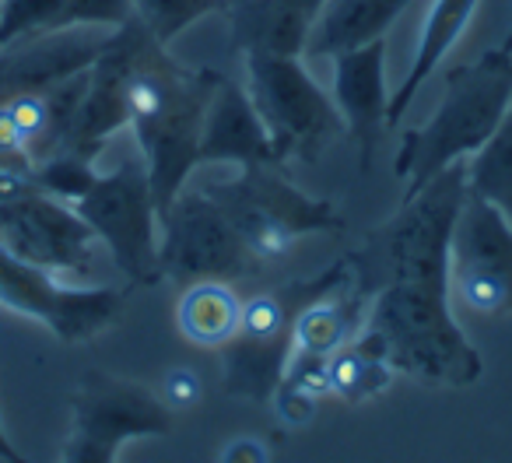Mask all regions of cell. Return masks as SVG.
Wrapping results in <instances>:
<instances>
[{
  "instance_id": "1",
  "label": "cell",
  "mask_w": 512,
  "mask_h": 463,
  "mask_svg": "<svg viewBox=\"0 0 512 463\" xmlns=\"http://www.w3.org/2000/svg\"><path fill=\"white\" fill-rule=\"evenodd\" d=\"M218 78L221 71L211 67H183L158 43H148L130 74L127 116L148 169L158 218L200 165V130Z\"/></svg>"
},
{
  "instance_id": "2",
  "label": "cell",
  "mask_w": 512,
  "mask_h": 463,
  "mask_svg": "<svg viewBox=\"0 0 512 463\" xmlns=\"http://www.w3.org/2000/svg\"><path fill=\"white\" fill-rule=\"evenodd\" d=\"M512 102V53L488 50L470 64H456L442 78L439 109L421 127L407 130L393 158V176L404 197L418 193L442 169L484 148Z\"/></svg>"
},
{
  "instance_id": "3",
  "label": "cell",
  "mask_w": 512,
  "mask_h": 463,
  "mask_svg": "<svg viewBox=\"0 0 512 463\" xmlns=\"http://www.w3.org/2000/svg\"><path fill=\"white\" fill-rule=\"evenodd\" d=\"M467 200V165H449L418 193L404 197L400 211L376 225L362 246L344 253L351 285L372 295L393 281L449 288V246L460 207Z\"/></svg>"
},
{
  "instance_id": "4",
  "label": "cell",
  "mask_w": 512,
  "mask_h": 463,
  "mask_svg": "<svg viewBox=\"0 0 512 463\" xmlns=\"http://www.w3.org/2000/svg\"><path fill=\"white\" fill-rule=\"evenodd\" d=\"M365 330L386 351L393 372L428 386L467 390L484 376V358L456 323L449 288L418 281L383 285L372 295Z\"/></svg>"
},
{
  "instance_id": "5",
  "label": "cell",
  "mask_w": 512,
  "mask_h": 463,
  "mask_svg": "<svg viewBox=\"0 0 512 463\" xmlns=\"http://www.w3.org/2000/svg\"><path fill=\"white\" fill-rule=\"evenodd\" d=\"M351 281L348 260H334L313 278H288L242 302L239 330L221 348V386L228 397L264 404L274 397L295 351V320L309 302Z\"/></svg>"
},
{
  "instance_id": "6",
  "label": "cell",
  "mask_w": 512,
  "mask_h": 463,
  "mask_svg": "<svg viewBox=\"0 0 512 463\" xmlns=\"http://www.w3.org/2000/svg\"><path fill=\"white\" fill-rule=\"evenodd\" d=\"M200 190L221 207L246 250L264 267L288 257L302 236L344 228V218L327 197L302 193L278 165H246L235 179L204 183Z\"/></svg>"
},
{
  "instance_id": "7",
  "label": "cell",
  "mask_w": 512,
  "mask_h": 463,
  "mask_svg": "<svg viewBox=\"0 0 512 463\" xmlns=\"http://www.w3.org/2000/svg\"><path fill=\"white\" fill-rule=\"evenodd\" d=\"M246 60V92L271 134L278 162L316 165L344 137V120L334 99L313 81L299 57L274 53H242Z\"/></svg>"
},
{
  "instance_id": "8",
  "label": "cell",
  "mask_w": 512,
  "mask_h": 463,
  "mask_svg": "<svg viewBox=\"0 0 512 463\" xmlns=\"http://www.w3.org/2000/svg\"><path fill=\"white\" fill-rule=\"evenodd\" d=\"M113 264L127 278L130 288H155L162 281L158 267V204L151 193V179L144 158H127L106 176H95L92 190L71 204Z\"/></svg>"
},
{
  "instance_id": "9",
  "label": "cell",
  "mask_w": 512,
  "mask_h": 463,
  "mask_svg": "<svg viewBox=\"0 0 512 463\" xmlns=\"http://www.w3.org/2000/svg\"><path fill=\"white\" fill-rule=\"evenodd\" d=\"M172 432V407L134 379L88 372L71 397V435L60 463H116L123 442Z\"/></svg>"
},
{
  "instance_id": "10",
  "label": "cell",
  "mask_w": 512,
  "mask_h": 463,
  "mask_svg": "<svg viewBox=\"0 0 512 463\" xmlns=\"http://www.w3.org/2000/svg\"><path fill=\"white\" fill-rule=\"evenodd\" d=\"M162 239H158V267L162 281H228V278H260L267 271L232 221L204 190H183L158 218Z\"/></svg>"
},
{
  "instance_id": "11",
  "label": "cell",
  "mask_w": 512,
  "mask_h": 463,
  "mask_svg": "<svg viewBox=\"0 0 512 463\" xmlns=\"http://www.w3.org/2000/svg\"><path fill=\"white\" fill-rule=\"evenodd\" d=\"M123 295L127 292L109 285H60L57 274L15 257L0 243V306L43 323L64 344H85L99 337L109 323H116L123 309Z\"/></svg>"
},
{
  "instance_id": "12",
  "label": "cell",
  "mask_w": 512,
  "mask_h": 463,
  "mask_svg": "<svg viewBox=\"0 0 512 463\" xmlns=\"http://www.w3.org/2000/svg\"><path fill=\"white\" fill-rule=\"evenodd\" d=\"M449 288L470 313L488 320L512 316V225L470 190L449 246Z\"/></svg>"
},
{
  "instance_id": "13",
  "label": "cell",
  "mask_w": 512,
  "mask_h": 463,
  "mask_svg": "<svg viewBox=\"0 0 512 463\" xmlns=\"http://www.w3.org/2000/svg\"><path fill=\"white\" fill-rule=\"evenodd\" d=\"M0 243L15 257L57 274L88 278L95 257V232L71 204L43 190H25L0 204Z\"/></svg>"
},
{
  "instance_id": "14",
  "label": "cell",
  "mask_w": 512,
  "mask_h": 463,
  "mask_svg": "<svg viewBox=\"0 0 512 463\" xmlns=\"http://www.w3.org/2000/svg\"><path fill=\"white\" fill-rule=\"evenodd\" d=\"M148 43H155V39L148 36V29L137 18H130L127 25L109 32L99 57L88 67L85 95H81L78 113H74L71 130H67L64 151L95 162L99 151L109 144V137H116L123 127H130L127 85L141 53L148 50Z\"/></svg>"
},
{
  "instance_id": "15",
  "label": "cell",
  "mask_w": 512,
  "mask_h": 463,
  "mask_svg": "<svg viewBox=\"0 0 512 463\" xmlns=\"http://www.w3.org/2000/svg\"><path fill=\"white\" fill-rule=\"evenodd\" d=\"M334 106L344 130L358 144V169L372 172L383 130L390 127V88H386V39L334 57Z\"/></svg>"
},
{
  "instance_id": "16",
  "label": "cell",
  "mask_w": 512,
  "mask_h": 463,
  "mask_svg": "<svg viewBox=\"0 0 512 463\" xmlns=\"http://www.w3.org/2000/svg\"><path fill=\"white\" fill-rule=\"evenodd\" d=\"M197 162H235L239 169H246V165H278V169H285L278 162V155H274L271 134H267L264 120L256 113L246 85H235L228 74L218 78L211 106H207Z\"/></svg>"
},
{
  "instance_id": "17",
  "label": "cell",
  "mask_w": 512,
  "mask_h": 463,
  "mask_svg": "<svg viewBox=\"0 0 512 463\" xmlns=\"http://www.w3.org/2000/svg\"><path fill=\"white\" fill-rule=\"evenodd\" d=\"M102 43L106 36L64 29L0 50V102H8L18 92H43L88 71Z\"/></svg>"
},
{
  "instance_id": "18",
  "label": "cell",
  "mask_w": 512,
  "mask_h": 463,
  "mask_svg": "<svg viewBox=\"0 0 512 463\" xmlns=\"http://www.w3.org/2000/svg\"><path fill=\"white\" fill-rule=\"evenodd\" d=\"M327 0H225L232 46L239 53L302 57Z\"/></svg>"
},
{
  "instance_id": "19",
  "label": "cell",
  "mask_w": 512,
  "mask_h": 463,
  "mask_svg": "<svg viewBox=\"0 0 512 463\" xmlns=\"http://www.w3.org/2000/svg\"><path fill=\"white\" fill-rule=\"evenodd\" d=\"M411 4L414 0H327L309 32L306 53L334 60L337 53L386 39Z\"/></svg>"
},
{
  "instance_id": "20",
  "label": "cell",
  "mask_w": 512,
  "mask_h": 463,
  "mask_svg": "<svg viewBox=\"0 0 512 463\" xmlns=\"http://www.w3.org/2000/svg\"><path fill=\"white\" fill-rule=\"evenodd\" d=\"M477 11V0H435L432 11L425 18V29L418 39V53H414V64L407 71V78L400 81V88L390 95V127H397L400 116L411 109V102L418 99L421 85L435 74V67L442 64L449 50L460 43V36L467 32L470 18Z\"/></svg>"
},
{
  "instance_id": "21",
  "label": "cell",
  "mask_w": 512,
  "mask_h": 463,
  "mask_svg": "<svg viewBox=\"0 0 512 463\" xmlns=\"http://www.w3.org/2000/svg\"><path fill=\"white\" fill-rule=\"evenodd\" d=\"M372 299L358 292L351 281L334 288L323 299L309 302L295 320V351H313V355H334L344 344H351L369 323Z\"/></svg>"
},
{
  "instance_id": "22",
  "label": "cell",
  "mask_w": 512,
  "mask_h": 463,
  "mask_svg": "<svg viewBox=\"0 0 512 463\" xmlns=\"http://www.w3.org/2000/svg\"><path fill=\"white\" fill-rule=\"evenodd\" d=\"M242 299L225 281H193L186 285L176 309V327L197 348H225L239 330Z\"/></svg>"
},
{
  "instance_id": "23",
  "label": "cell",
  "mask_w": 512,
  "mask_h": 463,
  "mask_svg": "<svg viewBox=\"0 0 512 463\" xmlns=\"http://www.w3.org/2000/svg\"><path fill=\"white\" fill-rule=\"evenodd\" d=\"M393 365L379 341L362 330L351 344L330 355V393L344 404H365L372 397H383L393 383Z\"/></svg>"
},
{
  "instance_id": "24",
  "label": "cell",
  "mask_w": 512,
  "mask_h": 463,
  "mask_svg": "<svg viewBox=\"0 0 512 463\" xmlns=\"http://www.w3.org/2000/svg\"><path fill=\"white\" fill-rule=\"evenodd\" d=\"M467 190L495 204L512 225V102L505 109L502 123L495 127V134L484 141V148L470 155Z\"/></svg>"
},
{
  "instance_id": "25",
  "label": "cell",
  "mask_w": 512,
  "mask_h": 463,
  "mask_svg": "<svg viewBox=\"0 0 512 463\" xmlns=\"http://www.w3.org/2000/svg\"><path fill=\"white\" fill-rule=\"evenodd\" d=\"M225 11V0H134V18L158 46H169L200 18Z\"/></svg>"
},
{
  "instance_id": "26",
  "label": "cell",
  "mask_w": 512,
  "mask_h": 463,
  "mask_svg": "<svg viewBox=\"0 0 512 463\" xmlns=\"http://www.w3.org/2000/svg\"><path fill=\"white\" fill-rule=\"evenodd\" d=\"M67 0H0V50L64 32Z\"/></svg>"
},
{
  "instance_id": "27",
  "label": "cell",
  "mask_w": 512,
  "mask_h": 463,
  "mask_svg": "<svg viewBox=\"0 0 512 463\" xmlns=\"http://www.w3.org/2000/svg\"><path fill=\"white\" fill-rule=\"evenodd\" d=\"M95 176H99V172L92 169L88 158L71 155V151H57V155H50L46 162H39L29 179L36 190L50 193V197L64 200V204H78V200L92 190Z\"/></svg>"
},
{
  "instance_id": "28",
  "label": "cell",
  "mask_w": 512,
  "mask_h": 463,
  "mask_svg": "<svg viewBox=\"0 0 512 463\" xmlns=\"http://www.w3.org/2000/svg\"><path fill=\"white\" fill-rule=\"evenodd\" d=\"M134 18V0H67L64 29H120Z\"/></svg>"
},
{
  "instance_id": "29",
  "label": "cell",
  "mask_w": 512,
  "mask_h": 463,
  "mask_svg": "<svg viewBox=\"0 0 512 463\" xmlns=\"http://www.w3.org/2000/svg\"><path fill=\"white\" fill-rule=\"evenodd\" d=\"M281 383L295 386V390L313 400H323L330 393V358L313 355V351H292Z\"/></svg>"
},
{
  "instance_id": "30",
  "label": "cell",
  "mask_w": 512,
  "mask_h": 463,
  "mask_svg": "<svg viewBox=\"0 0 512 463\" xmlns=\"http://www.w3.org/2000/svg\"><path fill=\"white\" fill-rule=\"evenodd\" d=\"M0 169L22 172V176H32V155L29 144H25L22 130L15 127L11 113L0 106Z\"/></svg>"
},
{
  "instance_id": "31",
  "label": "cell",
  "mask_w": 512,
  "mask_h": 463,
  "mask_svg": "<svg viewBox=\"0 0 512 463\" xmlns=\"http://www.w3.org/2000/svg\"><path fill=\"white\" fill-rule=\"evenodd\" d=\"M165 404L169 407H179V411H186V407H197L200 397H204V383H200V376L193 369H169L165 372Z\"/></svg>"
},
{
  "instance_id": "32",
  "label": "cell",
  "mask_w": 512,
  "mask_h": 463,
  "mask_svg": "<svg viewBox=\"0 0 512 463\" xmlns=\"http://www.w3.org/2000/svg\"><path fill=\"white\" fill-rule=\"evenodd\" d=\"M271 404H274V411H278V418L285 421V425L299 428V425H309V418L316 414L320 400L306 397V393H299L295 386H288V383H278V390H274Z\"/></svg>"
},
{
  "instance_id": "33",
  "label": "cell",
  "mask_w": 512,
  "mask_h": 463,
  "mask_svg": "<svg viewBox=\"0 0 512 463\" xmlns=\"http://www.w3.org/2000/svg\"><path fill=\"white\" fill-rule=\"evenodd\" d=\"M218 463H271V449H267V442L253 439V435H242V439L225 442Z\"/></svg>"
},
{
  "instance_id": "34",
  "label": "cell",
  "mask_w": 512,
  "mask_h": 463,
  "mask_svg": "<svg viewBox=\"0 0 512 463\" xmlns=\"http://www.w3.org/2000/svg\"><path fill=\"white\" fill-rule=\"evenodd\" d=\"M32 190V179L22 176V172H11V169H0V204H8L15 200L18 193Z\"/></svg>"
},
{
  "instance_id": "35",
  "label": "cell",
  "mask_w": 512,
  "mask_h": 463,
  "mask_svg": "<svg viewBox=\"0 0 512 463\" xmlns=\"http://www.w3.org/2000/svg\"><path fill=\"white\" fill-rule=\"evenodd\" d=\"M0 460H4V463H32L25 453H18V446L8 439V432H4V425H0Z\"/></svg>"
},
{
  "instance_id": "36",
  "label": "cell",
  "mask_w": 512,
  "mask_h": 463,
  "mask_svg": "<svg viewBox=\"0 0 512 463\" xmlns=\"http://www.w3.org/2000/svg\"><path fill=\"white\" fill-rule=\"evenodd\" d=\"M502 50H509V53H512V25H509V32H505V43H502Z\"/></svg>"
}]
</instances>
